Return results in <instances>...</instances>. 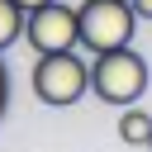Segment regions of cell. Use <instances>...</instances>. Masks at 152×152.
<instances>
[{
  "instance_id": "3957f363",
  "label": "cell",
  "mask_w": 152,
  "mask_h": 152,
  "mask_svg": "<svg viewBox=\"0 0 152 152\" xmlns=\"http://www.w3.org/2000/svg\"><path fill=\"white\" fill-rule=\"evenodd\" d=\"M133 28H138V14L128 10V0H86L76 10V38L90 52L133 43Z\"/></svg>"
},
{
  "instance_id": "9c48e42d",
  "label": "cell",
  "mask_w": 152,
  "mask_h": 152,
  "mask_svg": "<svg viewBox=\"0 0 152 152\" xmlns=\"http://www.w3.org/2000/svg\"><path fill=\"white\" fill-rule=\"evenodd\" d=\"M14 5H19V10H33V5H43V0H14Z\"/></svg>"
},
{
  "instance_id": "7a4b0ae2",
  "label": "cell",
  "mask_w": 152,
  "mask_h": 152,
  "mask_svg": "<svg viewBox=\"0 0 152 152\" xmlns=\"http://www.w3.org/2000/svg\"><path fill=\"white\" fill-rule=\"evenodd\" d=\"M28 81H33V95H38L43 104L66 109V104H76V100L90 90V66H86L71 48H62V52H38Z\"/></svg>"
},
{
  "instance_id": "277c9868",
  "label": "cell",
  "mask_w": 152,
  "mask_h": 152,
  "mask_svg": "<svg viewBox=\"0 0 152 152\" xmlns=\"http://www.w3.org/2000/svg\"><path fill=\"white\" fill-rule=\"evenodd\" d=\"M33 52H62V48H76V5H62V0H43L33 10H24V33H19Z\"/></svg>"
},
{
  "instance_id": "52a82bcc",
  "label": "cell",
  "mask_w": 152,
  "mask_h": 152,
  "mask_svg": "<svg viewBox=\"0 0 152 152\" xmlns=\"http://www.w3.org/2000/svg\"><path fill=\"white\" fill-rule=\"evenodd\" d=\"M5 104H10V71H5V62H0V114H5Z\"/></svg>"
},
{
  "instance_id": "ba28073f",
  "label": "cell",
  "mask_w": 152,
  "mask_h": 152,
  "mask_svg": "<svg viewBox=\"0 0 152 152\" xmlns=\"http://www.w3.org/2000/svg\"><path fill=\"white\" fill-rule=\"evenodd\" d=\"M128 10H133L138 19H152V0H128Z\"/></svg>"
},
{
  "instance_id": "8992f818",
  "label": "cell",
  "mask_w": 152,
  "mask_h": 152,
  "mask_svg": "<svg viewBox=\"0 0 152 152\" xmlns=\"http://www.w3.org/2000/svg\"><path fill=\"white\" fill-rule=\"evenodd\" d=\"M19 33H24V10L14 0H0V52L10 43H19Z\"/></svg>"
},
{
  "instance_id": "5b68a950",
  "label": "cell",
  "mask_w": 152,
  "mask_h": 152,
  "mask_svg": "<svg viewBox=\"0 0 152 152\" xmlns=\"http://www.w3.org/2000/svg\"><path fill=\"white\" fill-rule=\"evenodd\" d=\"M119 138H124L128 147H152V114L138 109V104H124V114H119Z\"/></svg>"
},
{
  "instance_id": "6da1fadb",
  "label": "cell",
  "mask_w": 152,
  "mask_h": 152,
  "mask_svg": "<svg viewBox=\"0 0 152 152\" xmlns=\"http://www.w3.org/2000/svg\"><path fill=\"white\" fill-rule=\"evenodd\" d=\"M142 90H147V62H142L128 43L95 52V66H90V95H100L104 104L124 109V104H138Z\"/></svg>"
}]
</instances>
